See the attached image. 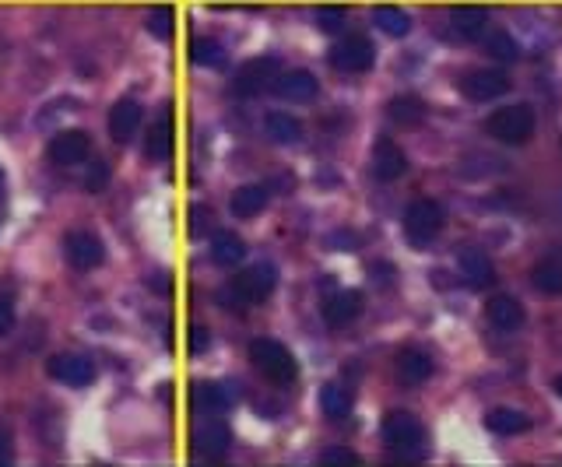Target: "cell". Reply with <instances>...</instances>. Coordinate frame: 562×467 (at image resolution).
I'll return each instance as SVG.
<instances>
[{
    "label": "cell",
    "instance_id": "obj_19",
    "mask_svg": "<svg viewBox=\"0 0 562 467\" xmlns=\"http://www.w3.org/2000/svg\"><path fill=\"white\" fill-rule=\"evenodd\" d=\"M194 401L201 411H211V415H215V411H229L232 404L239 401V390H236V383H197Z\"/></svg>",
    "mask_w": 562,
    "mask_h": 467
},
{
    "label": "cell",
    "instance_id": "obj_22",
    "mask_svg": "<svg viewBox=\"0 0 562 467\" xmlns=\"http://www.w3.org/2000/svg\"><path fill=\"white\" fill-rule=\"evenodd\" d=\"M145 155L152 162H166L173 155V120H169V113H162L152 123V130L145 137Z\"/></svg>",
    "mask_w": 562,
    "mask_h": 467
},
{
    "label": "cell",
    "instance_id": "obj_12",
    "mask_svg": "<svg viewBox=\"0 0 562 467\" xmlns=\"http://www.w3.org/2000/svg\"><path fill=\"white\" fill-rule=\"evenodd\" d=\"M404 169H408V155H404V148L397 141H390V137H380V141L373 144V173H376V180H383V183L401 180Z\"/></svg>",
    "mask_w": 562,
    "mask_h": 467
},
{
    "label": "cell",
    "instance_id": "obj_8",
    "mask_svg": "<svg viewBox=\"0 0 562 467\" xmlns=\"http://www.w3.org/2000/svg\"><path fill=\"white\" fill-rule=\"evenodd\" d=\"M373 60H376V50H373V43H369L366 36H345L331 50V64L338 67V71H345V74L369 71V67H373Z\"/></svg>",
    "mask_w": 562,
    "mask_h": 467
},
{
    "label": "cell",
    "instance_id": "obj_17",
    "mask_svg": "<svg viewBox=\"0 0 562 467\" xmlns=\"http://www.w3.org/2000/svg\"><path fill=\"white\" fill-rule=\"evenodd\" d=\"M274 92L289 102H310V99H317L320 81L313 78L310 71H303V67H299V71H281L278 81H274Z\"/></svg>",
    "mask_w": 562,
    "mask_h": 467
},
{
    "label": "cell",
    "instance_id": "obj_1",
    "mask_svg": "<svg viewBox=\"0 0 562 467\" xmlns=\"http://www.w3.org/2000/svg\"><path fill=\"white\" fill-rule=\"evenodd\" d=\"M274 285H278V271H274V264L264 260V264H253L250 271L236 274V278L218 292V299H222V306L232 309V313H243V309L264 302L267 295L274 292Z\"/></svg>",
    "mask_w": 562,
    "mask_h": 467
},
{
    "label": "cell",
    "instance_id": "obj_2",
    "mask_svg": "<svg viewBox=\"0 0 562 467\" xmlns=\"http://www.w3.org/2000/svg\"><path fill=\"white\" fill-rule=\"evenodd\" d=\"M250 362L267 383H278V387H289L299 376V366H296V359H292V352L274 338H253Z\"/></svg>",
    "mask_w": 562,
    "mask_h": 467
},
{
    "label": "cell",
    "instance_id": "obj_26",
    "mask_svg": "<svg viewBox=\"0 0 562 467\" xmlns=\"http://www.w3.org/2000/svg\"><path fill=\"white\" fill-rule=\"evenodd\" d=\"M531 281L538 292L562 295V257H545L531 267Z\"/></svg>",
    "mask_w": 562,
    "mask_h": 467
},
{
    "label": "cell",
    "instance_id": "obj_30",
    "mask_svg": "<svg viewBox=\"0 0 562 467\" xmlns=\"http://www.w3.org/2000/svg\"><path fill=\"white\" fill-rule=\"evenodd\" d=\"M387 113L394 123H404V127H408V123H418L426 116V106H422V99H415V95H397V99H390Z\"/></svg>",
    "mask_w": 562,
    "mask_h": 467
},
{
    "label": "cell",
    "instance_id": "obj_23",
    "mask_svg": "<svg viewBox=\"0 0 562 467\" xmlns=\"http://www.w3.org/2000/svg\"><path fill=\"white\" fill-rule=\"evenodd\" d=\"M450 25H454L457 39L475 43V39H482L485 29H489V15H485V8H454Z\"/></svg>",
    "mask_w": 562,
    "mask_h": 467
},
{
    "label": "cell",
    "instance_id": "obj_35",
    "mask_svg": "<svg viewBox=\"0 0 562 467\" xmlns=\"http://www.w3.org/2000/svg\"><path fill=\"white\" fill-rule=\"evenodd\" d=\"M148 32H155L159 39L173 36V11H169V8L152 11V15H148Z\"/></svg>",
    "mask_w": 562,
    "mask_h": 467
},
{
    "label": "cell",
    "instance_id": "obj_4",
    "mask_svg": "<svg viewBox=\"0 0 562 467\" xmlns=\"http://www.w3.org/2000/svg\"><path fill=\"white\" fill-rule=\"evenodd\" d=\"M443 208L433 201V197H418V201L408 204V211H404V232H408L411 246H429L436 236L443 232Z\"/></svg>",
    "mask_w": 562,
    "mask_h": 467
},
{
    "label": "cell",
    "instance_id": "obj_14",
    "mask_svg": "<svg viewBox=\"0 0 562 467\" xmlns=\"http://www.w3.org/2000/svg\"><path fill=\"white\" fill-rule=\"evenodd\" d=\"M362 309H366L362 292H355V288H341V292H334L331 299L324 302V320L334 327H348L362 317Z\"/></svg>",
    "mask_w": 562,
    "mask_h": 467
},
{
    "label": "cell",
    "instance_id": "obj_5",
    "mask_svg": "<svg viewBox=\"0 0 562 467\" xmlns=\"http://www.w3.org/2000/svg\"><path fill=\"white\" fill-rule=\"evenodd\" d=\"M383 443L397 457H415L422 450V443H426V429H422V422L411 411H390L383 418Z\"/></svg>",
    "mask_w": 562,
    "mask_h": 467
},
{
    "label": "cell",
    "instance_id": "obj_15",
    "mask_svg": "<svg viewBox=\"0 0 562 467\" xmlns=\"http://www.w3.org/2000/svg\"><path fill=\"white\" fill-rule=\"evenodd\" d=\"M141 116H145V106L137 99H120L113 109H109V137L116 144H127L130 137L141 127Z\"/></svg>",
    "mask_w": 562,
    "mask_h": 467
},
{
    "label": "cell",
    "instance_id": "obj_9",
    "mask_svg": "<svg viewBox=\"0 0 562 467\" xmlns=\"http://www.w3.org/2000/svg\"><path fill=\"white\" fill-rule=\"evenodd\" d=\"M461 92L475 102H492L510 92V78L503 71H496V67H475V71H468L461 78Z\"/></svg>",
    "mask_w": 562,
    "mask_h": 467
},
{
    "label": "cell",
    "instance_id": "obj_31",
    "mask_svg": "<svg viewBox=\"0 0 562 467\" xmlns=\"http://www.w3.org/2000/svg\"><path fill=\"white\" fill-rule=\"evenodd\" d=\"M485 50H489V57L503 60V64H513V60L520 57L517 39H513L510 32H503V29H496V32H489V36H485Z\"/></svg>",
    "mask_w": 562,
    "mask_h": 467
},
{
    "label": "cell",
    "instance_id": "obj_6",
    "mask_svg": "<svg viewBox=\"0 0 562 467\" xmlns=\"http://www.w3.org/2000/svg\"><path fill=\"white\" fill-rule=\"evenodd\" d=\"M64 257H67V264L78 267V271H92V267H99L102 260H106V246H102V239L95 236V232L74 229L64 236Z\"/></svg>",
    "mask_w": 562,
    "mask_h": 467
},
{
    "label": "cell",
    "instance_id": "obj_38",
    "mask_svg": "<svg viewBox=\"0 0 562 467\" xmlns=\"http://www.w3.org/2000/svg\"><path fill=\"white\" fill-rule=\"evenodd\" d=\"M102 183H106V166H95V169H92V176H88L85 187L95 194V190H102Z\"/></svg>",
    "mask_w": 562,
    "mask_h": 467
},
{
    "label": "cell",
    "instance_id": "obj_3",
    "mask_svg": "<svg viewBox=\"0 0 562 467\" xmlns=\"http://www.w3.org/2000/svg\"><path fill=\"white\" fill-rule=\"evenodd\" d=\"M485 134L503 144H527L534 134V109L524 106V102L496 109V113L485 120Z\"/></svg>",
    "mask_w": 562,
    "mask_h": 467
},
{
    "label": "cell",
    "instance_id": "obj_24",
    "mask_svg": "<svg viewBox=\"0 0 562 467\" xmlns=\"http://www.w3.org/2000/svg\"><path fill=\"white\" fill-rule=\"evenodd\" d=\"M264 130L274 144H296L299 137H303V123H299L292 113H281V109H274V113L264 116Z\"/></svg>",
    "mask_w": 562,
    "mask_h": 467
},
{
    "label": "cell",
    "instance_id": "obj_32",
    "mask_svg": "<svg viewBox=\"0 0 562 467\" xmlns=\"http://www.w3.org/2000/svg\"><path fill=\"white\" fill-rule=\"evenodd\" d=\"M190 57H194V64H201V67H218V64H225V46L211 36H201V39H194Z\"/></svg>",
    "mask_w": 562,
    "mask_h": 467
},
{
    "label": "cell",
    "instance_id": "obj_37",
    "mask_svg": "<svg viewBox=\"0 0 562 467\" xmlns=\"http://www.w3.org/2000/svg\"><path fill=\"white\" fill-rule=\"evenodd\" d=\"M11 457H15V436H11L8 425L0 422V464H11Z\"/></svg>",
    "mask_w": 562,
    "mask_h": 467
},
{
    "label": "cell",
    "instance_id": "obj_21",
    "mask_svg": "<svg viewBox=\"0 0 562 467\" xmlns=\"http://www.w3.org/2000/svg\"><path fill=\"white\" fill-rule=\"evenodd\" d=\"M461 274L471 288H489L496 281V267L482 250H464L461 253Z\"/></svg>",
    "mask_w": 562,
    "mask_h": 467
},
{
    "label": "cell",
    "instance_id": "obj_34",
    "mask_svg": "<svg viewBox=\"0 0 562 467\" xmlns=\"http://www.w3.org/2000/svg\"><path fill=\"white\" fill-rule=\"evenodd\" d=\"M317 22H320V29L324 32H341L345 29V22H348V11L345 8H320L317 11Z\"/></svg>",
    "mask_w": 562,
    "mask_h": 467
},
{
    "label": "cell",
    "instance_id": "obj_16",
    "mask_svg": "<svg viewBox=\"0 0 562 467\" xmlns=\"http://www.w3.org/2000/svg\"><path fill=\"white\" fill-rule=\"evenodd\" d=\"M485 320H489L496 331L513 334L524 327V306H520L513 295H492V299L485 302Z\"/></svg>",
    "mask_w": 562,
    "mask_h": 467
},
{
    "label": "cell",
    "instance_id": "obj_7",
    "mask_svg": "<svg viewBox=\"0 0 562 467\" xmlns=\"http://www.w3.org/2000/svg\"><path fill=\"white\" fill-rule=\"evenodd\" d=\"M46 373H50L57 383H64V387H88V383L95 380V362L78 352H60L50 359Z\"/></svg>",
    "mask_w": 562,
    "mask_h": 467
},
{
    "label": "cell",
    "instance_id": "obj_25",
    "mask_svg": "<svg viewBox=\"0 0 562 467\" xmlns=\"http://www.w3.org/2000/svg\"><path fill=\"white\" fill-rule=\"evenodd\" d=\"M246 257V243L236 236V232H215L211 236V260L222 267H236L243 264Z\"/></svg>",
    "mask_w": 562,
    "mask_h": 467
},
{
    "label": "cell",
    "instance_id": "obj_18",
    "mask_svg": "<svg viewBox=\"0 0 562 467\" xmlns=\"http://www.w3.org/2000/svg\"><path fill=\"white\" fill-rule=\"evenodd\" d=\"M433 376V359L426 352H418V348H404L397 355V380L404 387H418V383H426Z\"/></svg>",
    "mask_w": 562,
    "mask_h": 467
},
{
    "label": "cell",
    "instance_id": "obj_41",
    "mask_svg": "<svg viewBox=\"0 0 562 467\" xmlns=\"http://www.w3.org/2000/svg\"><path fill=\"white\" fill-rule=\"evenodd\" d=\"M0 187H4V173H0Z\"/></svg>",
    "mask_w": 562,
    "mask_h": 467
},
{
    "label": "cell",
    "instance_id": "obj_36",
    "mask_svg": "<svg viewBox=\"0 0 562 467\" xmlns=\"http://www.w3.org/2000/svg\"><path fill=\"white\" fill-rule=\"evenodd\" d=\"M320 460H324V464H359V453L345 450V446H327V450L320 453Z\"/></svg>",
    "mask_w": 562,
    "mask_h": 467
},
{
    "label": "cell",
    "instance_id": "obj_39",
    "mask_svg": "<svg viewBox=\"0 0 562 467\" xmlns=\"http://www.w3.org/2000/svg\"><path fill=\"white\" fill-rule=\"evenodd\" d=\"M204 229V208H197L194 211V232H201Z\"/></svg>",
    "mask_w": 562,
    "mask_h": 467
},
{
    "label": "cell",
    "instance_id": "obj_33",
    "mask_svg": "<svg viewBox=\"0 0 562 467\" xmlns=\"http://www.w3.org/2000/svg\"><path fill=\"white\" fill-rule=\"evenodd\" d=\"M15 295L11 292H0V338H8L11 331H15Z\"/></svg>",
    "mask_w": 562,
    "mask_h": 467
},
{
    "label": "cell",
    "instance_id": "obj_27",
    "mask_svg": "<svg viewBox=\"0 0 562 467\" xmlns=\"http://www.w3.org/2000/svg\"><path fill=\"white\" fill-rule=\"evenodd\" d=\"M320 408H324V415L331 418V422H341V418H348V411H352V390L341 387V383H327V387L320 390Z\"/></svg>",
    "mask_w": 562,
    "mask_h": 467
},
{
    "label": "cell",
    "instance_id": "obj_28",
    "mask_svg": "<svg viewBox=\"0 0 562 467\" xmlns=\"http://www.w3.org/2000/svg\"><path fill=\"white\" fill-rule=\"evenodd\" d=\"M485 425H489L496 436H517V432H524L527 425V415L517 408H492L489 415H485Z\"/></svg>",
    "mask_w": 562,
    "mask_h": 467
},
{
    "label": "cell",
    "instance_id": "obj_11",
    "mask_svg": "<svg viewBox=\"0 0 562 467\" xmlns=\"http://www.w3.org/2000/svg\"><path fill=\"white\" fill-rule=\"evenodd\" d=\"M92 151V137L85 130H60L57 137L50 141V159L57 166H81Z\"/></svg>",
    "mask_w": 562,
    "mask_h": 467
},
{
    "label": "cell",
    "instance_id": "obj_40",
    "mask_svg": "<svg viewBox=\"0 0 562 467\" xmlns=\"http://www.w3.org/2000/svg\"><path fill=\"white\" fill-rule=\"evenodd\" d=\"M555 390H559V397H562V376H559V380H555Z\"/></svg>",
    "mask_w": 562,
    "mask_h": 467
},
{
    "label": "cell",
    "instance_id": "obj_29",
    "mask_svg": "<svg viewBox=\"0 0 562 467\" xmlns=\"http://www.w3.org/2000/svg\"><path fill=\"white\" fill-rule=\"evenodd\" d=\"M373 22L383 36H394V39H401L411 32V18L404 15L401 8H394V4H380V8L373 11Z\"/></svg>",
    "mask_w": 562,
    "mask_h": 467
},
{
    "label": "cell",
    "instance_id": "obj_13",
    "mask_svg": "<svg viewBox=\"0 0 562 467\" xmlns=\"http://www.w3.org/2000/svg\"><path fill=\"white\" fill-rule=\"evenodd\" d=\"M229 439H232L229 425L218 422V418H204V422L197 425V432H194V450H197V457H201V460H218V457H225V450H229Z\"/></svg>",
    "mask_w": 562,
    "mask_h": 467
},
{
    "label": "cell",
    "instance_id": "obj_10",
    "mask_svg": "<svg viewBox=\"0 0 562 467\" xmlns=\"http://www.w3.org/2000/svg\"><path fill=\"white\" fill-rule=\"evenodd\" d=\"M281 64L278 57H253L243 64V71L236 74V92L239 95H260L278 81Z\"/></svg>",
    "mask_w": 562,
    "mask_h": 467
},
{
    "label": "cell",
    "instance_id": "obj_20",
    "mask_svg": "<svg viewBox=\"0 0 562 467\" xmlns=\"http://www.w3.org/2000/svg\"><path fill=\"white\" fill-rule=\"evenodd\" d=\"M267 201H271L267 187H260V183H246V187H239L236 194H232L229 211L236 218H253V215H260V211L267 208Z\"/></svg>",
    "mask_w": 562,
    "mask_h": 467
}]
</instances>
